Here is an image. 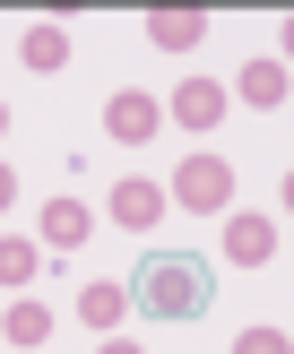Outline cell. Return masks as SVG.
I'll list each match as a JSON object with an SVG mask.
<instances>
[{
  "label": "cell",
  "mask_w": 294,
  "mask_h": 354,
  "mask_svg": "<svg viewBox=\"0 0 294 354\" xmlns=\"http://www.w3.org/2000/svg\"><path fill=\"white\" fill-rule=\"evenodd\" d=\"M208 303H217V277L199 251H147L130 277V311H147V320H199Z\"/></svg>",
  "instance_id": "1"
},
{
  "label": "cell",
  "mask_w": 294,
  "mask_h": 354,
  "mask_svg": "<svg viewBox=\"0 0 294 354\" xmlns=\"http://www.w3.org/2000/svg\"><path fill=\"white\" fill-rule=\"evenodd\" d=\"M165 190H173V207H190V216H225V207H234V165H225L217 147H190Z\"/></svg>",
  "instance_id": "2"
},
{
  "label": "cell",
  "mask_w": 294,
  "mask_h": 354,
  "mask_svg": "<svg viewBox=\"0 0 294 354\" xmlns=\"http://www.w3.org/2000/svg\"><path fill=\"white\" fill-rule=\"evenodd\" d=\"M165 216H173V190L147 182V173H121L113 199H104V225H121V234H156Z\"/></svg>",
  "instance_id": "3"
},
{
  "label": "cell",
  "mask_w": 294,
  "mask_h": 354,
  "mask_svg": "<svg viewBox=\"0 0 294 354\" xmlns=\"http://www.w3.org/2000/svg\"><path fill=\"white\" fill-rule=\"evenodd\" d=\"M156 130H165V104H156L147 86H121V95H104V138H113V147H147Z\"/></svg>",
  "instance_id": "4"
},
{
  "label": "cell",
  "mask_w": 294,
  "mask_h": 354,
  "mask_svg": "<svg viewBox=\"0 0 294 354\" xmlns=\"http://www.w3.org/2000/svg\"><path fill=\"white\" fill-rule=\"evenodd\" d=\"M225 259H234V268H268V259H277V216L225 207Z\"/></svg>",
  "instance_id": "5"
},
{
  "label": "cell",
  "mask_w": 294,
  "mask_h": 354,
  "mask_svg": "<svg viewBox=\"0 0 294 354\" xmlns=\"http://www.w3.org/2000/svg\"><path fill=\"white\" fill-rule=\"evenodd\" d=\"M225 104H234V86H217V78H182V86H173V104H165V121H182V130H217V121H225Z\"/></svg>",
  "instance_id": "6"
},
{
  "label": "cell",
  "mask_w": 294,
  "mask_h": 354,
  "mask_svg": "<svg viewBox=\"0 0 294 354\" xmlns=\"http://www.w3.org/2000/svg\"><path fill=\"white\" fill-rule=\"evenodd\" d=\"M95 225H104V216L78 199V190H69V199L44 207V251H86V242H95Z\"/></svg>",
  "instance_id": "7"
},
{
  "label": "cell",
  "mask_w": 294,
  "mask_h": 354,
  "mask_svg": "<svg viewBox=\"0 0 294 354\" xmlns=\"http://www.w3.org/2000/svg\"><path fill=\"white\" fill-rule=\"evenodd\" d=\"M121 320H130V277H95V286H78V328L113 337Z\"/></svg>",
  "instance_id": "8"
},
{
  "label": "cell",
  "mask_w": 294,
  "mask_h": 354,
  "mask_svg": "<svg viewBox=\"0 0 294 354\" xmlns=\"http://www.w3.org/2000/svg\"><path fill=\"white\" fill-rule=\"evenodd\" d=\"M234 95H242V104H259V113H277V104L294 95V78H286V61H277V52H259V61H242V69H234Z\"/></svg>",
  "instance_id": "9"
},
{
  "label": "cell",
  "mask_w": 294,
  "mask_h": 354,
  "mask_svg": "<svg viewBox=\"0 0 294 354\" xmlns=\"http://www.w3.org/2000/svg\"><path fill=\"white\" fill-rule=\"evenodd\" d=\"M17 61L26 69H69V26L61 17H35V26L17 35Z\"/></svg>",
  "instance_id": "10"
},
{
  "label": "cell",
  "mask_w": 294,
  "mask_h": 354,
  "mask_svg": "<svg viewBox=\"0 0 294 354\" xmlns=\"http://www.w3.org/2000/svg\"><path fill=\"white\" fill-rule=\"evenodd\" d=\"M0 337H9L17 354H35V346L52 337V303H35V294H17V303L0 311Z\"/></svg>",
  "instance_id": "11"
},
{
  "label": "cell",
  "mask_w": 294,
  "mask_h": 354,
  "mask_svg": "<svg viewBox=\"0 0 294 354\" xmlns=\"http://www.w3.org/2000/svg\"><path fill=\"white\" fill-rule=\"evenodd\" d=\"M208 35V9H147V44L156 52H190Z\"/></svg>",
  "instance_id": "12"
},
{
  "label": "cell",
  "mask_w": 294,
  "mask_h": 354,
  "mask_svg": "<svg viewBox=\"0 0 294 354\" xmlns=\"http://www.w3.org/2000/svg\"><path fill=\"white\" fill-rule=\"evenodd\" d=\"M35 268H44V242L0 234V286H35Z\"/></svg>",
  "instance_id": "13"
},
{
  "label": "cell",
  "mask_w": 294,
  "mask_h": 354,
  "mask_svg": "<svg viewBox=\"0 0 294 354\" xmlns=\"http://www.w3.org/2000/svg\"><path fill=\"white\" fill-rule=\"evenodd\" d=\"M234 354H294V337H286V328H268V320H251V328L234 337Z\"/></svg>",
  "instance_id": "14"
},
{
  "label": "cell",
  "mask_w": 294,
  "mask_h": 354,
  "mask_svg": "<svg viewBox=\"0 0 294 354\" xmlns=\"http://www.w3.org/2000/svg\"><path fill=\"white\" fill-rule=\"evenodd\" d=\"M0 207H17V165H0Z\"/></svg>",
  "instance_id": "15"
},
{
  "label": "cell",
  "mask_w": 294,
  "mask_h": 354,
  "mask_svg": "<svg viewBox=\"0 0 294 354\" xmlns=\"http://www.w3.org/2000/svg\"><path fill=\"white\" fill-rule=\"evenodd\" d=\"M277 44H286V52H277V61H294V9H286V26H277Z\"/></svg>",
  "instance_id": "16"
},
{
  "label": "cell",
  "mask_w": 294,
  "mask_h": 354,
  "mask_svg": "<svg viewBox=\"0 0 294 354\" xmlns=\"http://www.w3.org/2000/svg\"><path fill=\"white\" fill-rule=\"evenodd\" d=\"M95 354H147V346H130V337H104V346H95Z\"/></svg>",
  "instance_id": "17"
},
{
  "label": "cell",
  "mask_w": 294,
  "mask_h": 354,
  "mask_svg": "<svg viewBox=\"0 0 294 354\" xmlns=\"http://www.w3.org/2000/svg\"><path fill=\"white\" fill-rule=\"evenodd\" d=\"M286 216H294V165H286Z\"/></svg>",
  "instance_id": "18"
},
{
  "label": "cell",
  "mask_w": 294,
  "mask_h": 354,
  "mask_svg": "<svg viewBox=\"0 0 294 354\" xmlns=\"http://www.w3.org/2000/svg\"><path fill=\"white\" fill-rule=\"evenodd\" d=\"M0 138H9V104H0Z\"/></svg>",
  "instance_id": "19"
}]
</instances>
